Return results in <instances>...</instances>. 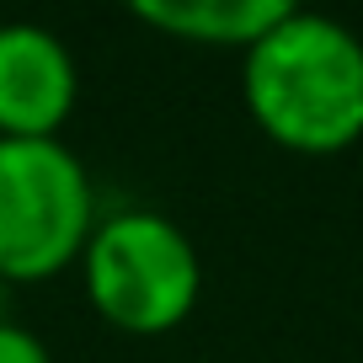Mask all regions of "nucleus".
<instances>
[{
	"instance_id": "nucleus-2",
	"label": "nucleus",
	"mask_w": 363,
	"mask_h": 363,
	"mask_svg": "<svg viewBox=\"0 0 363 363\" xmlns=\"http://www.w3.org/2000/svg\"><path fill=\"white\" fill-rule=\"evenodd\" d=\"M91 310L128 337L177 331L203 299V257L193 235L155 208H118L96 219L80 251Z\"/></svg>"
},
{
	"instance_id": "nucleus-7",
	"label": "nucleus",
	"mask_w": 363,
	"mask_h": 363,
	"mask_svg": "<svg viewBox=\"0 0 363 363\" xmlns=\"http://www.w3.org/2000/svg\"><path fill=\"white\" fill-rule=\"evenodd\" d=\"M6 289H11V284H6V278H0V320H6Z\"/></svg>"
},
{
	"instance_id": "nucleus-6",
	"label": "nucleus",
	"mask_w": 363,
	"mask_h": 363,
	"mask_svg": "<svg viewBox=\"0 0 363 363\" xmlns=\"http://www.w3.org/2000/svg\"><path fill=\"white\" fill-rule=\"evenodd\" d=\"M0 363H54V352H48V342L33 326H16L6 315L0 320Z\"/></svg>"
},
{
	"instance_id": "nucleus-3",
	"label": "nucleus",
	"mask_w": 363,
	"mask_h": 363,
	"mask_svg": "<svg viewBox=\"0 0 363 363\" xmlns=\"http://www.w3.org/2000/svg\"><path fill=\"white\" fill-rule=\"evenodd\" d=\"M96 182L59 139H0V278L43 284L80 262L96 230Z\"/></svg>"
},
{
	"instance_id": "nucleus-5",
	"label": "nucleus",
	"mask_w": 363,
	"mask_h": 363,
	"mask_svg": "<svg viewBox=\"0 0 363 363\" xmlns=\"http://www.w3.org/2000/svg\"><path fill=\"white\" fill-rule=\"evenodd\" d=\"M284 11L289 0H134V16L155 33L208 48H240V54Z\"/></svg>"
},
{
	"instance_id": "nucleus-4",
	"label": "nucleus",
	"mask_w": 363,
	"mask_h": 363,
	"mask_svg": "<svg viewBox=\"0 0 363 363\" xmlns=\"http://www.w3.org/2000/svg\"><path fill=\"white\" fill-rule=\"evenodd\" d=\"M80 102V65L43 22H0V139H59Z\"/></svg>"
},
{
	"instance_id": "nucleus-1",
	"label": "nucleus",
	"mask_w": 363,
	"mask_h": 363,
	"mask_svg": "<svg viewBox=\"0 0 363 363\" xmlns=\"http://www.w3.org/2000/svg\"><path fill=\"white\" fill-rule=\"evenodd\" d=\"M246 113L294 155H337L363 139V38L347 22L289 6L240 54Z\"/></svg>"
}]
</instances>
